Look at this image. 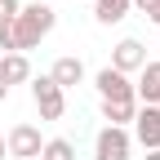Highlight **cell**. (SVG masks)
Listing matches in <instances>:
<instances>
[{
    "label": "cell",
    "instance_id": "6da1fadb",
    "mask_svg": "<svg viewBox=\"0 0 160 160\" xmlns=\"http://www.w3.org/2000/svg\"><path fill=\"white\" fill-rule=\"evenodd\" d=\"M53 22H58V9L53 5H40V0H36V5H22L18 18H13V45H18V53L36 49L40 40L53 31Z\"/></svg>",
    "mask_w": 160,
    "mask_h": 160
},
{
    "label": "cell",
    "instance_id": "7a4b0ae2",
    "mask_svg": "<svg viewBox=\"0 0 160 160\" xmlns=\"http://www.w3.org/2000/svg\"><path fill=\"white\" fill-rule=\"evenodd\" d=\"M31 102H36L40 120H62V111H67V93L58 89L49 76H31Z\"/></svg>",
    "mask_w": 160,
    "mask_h": 160
},
{
    "label": "cell",
    "instance_id": "3957f363",
    "mask_svg": "<svg viewBox=\"0 0 160 160\" xmlns=\"http://www.w3.org/2000/svg\"><path fill=\"white\" fill-rule=\"evenodd\" d=\"M93 89H98V102H138L133 98V80L120 76L116 67H102L93 76Z\"/></svg>",
    "mask_w": 160,
    "mask_h": 160
},
{
    "label": "cell",
    "instance_id": "277c9868",
    "mask_svg": "<svg viewBox=\"0 0 160 160\" xmlns=\"http://www.w3.org/2000/svg\"><path fill=\"white\" fill-rule=\"evenodd\" d=\"M129 151H133L129 129H111V125L98 129V138H93V160H129Z\"/></svg>",
    "mask_w": 160,
    "mask_h": 160
},
{
    "label": "cell",
    "instance_id": "5b68a950",
    "mask_svg": "<svg viewBox=\"0 0 160 160\" xmlns=\"http://www.w3.org/2000/svg\"><path fill=\"white\" fill-rule=\"evenodd\" d=\"M40 147H45V138H40L36 125H13L5 133V151L18 160H40Z\"/></svg>",
    "mask_w": 160,
    "mask_h": 160
},
{
    "label": "cell",
    "instance_id": "8992f818",
    "mask_svg": "<svg viewBox=\"0 0 160 160\" xmlns=\"http://www.w3.org/2000/svg\"><path fill=\"white\" fill-rule=\"evenodd\" d=\"M129 138H133L142 151H160V107H138Z\"/></svg>",
    "mask_w": 160,
    "mask_h": 160
},
{
    "label": "cell",
    "instance_id": "52a82bcc",
    "mask_svg": "<svg viewBox=\"0 0 160 160\" xmlns=\"http://www.w3.org/2000/svg\"><path fill=\"white\" fill-rule=\"evenodd\" d=\"M107 67H116L120 76H138V71L147 67V49H142V40L125 36V40L116 45V53H111V62H107Z\"/></svg>",
    "mask_w": 160,
    "mask_h": 160
},
{
    "label": "cell",
    "instance_id": "ba28073f",
    "mask_svg": "<svg viewBox=\"0 0 160 160\" xmlns=\"http://www.w3.org/2000/svg\"><path fill=\"white\" fill-rule=\"evenodd\" d=\"M133 98H138V107H160V58H147V67L138 71Z\"/></svg>",
    "mask_w": 160,
    "mask_h": 160
},
{
    "label": "cell",
    "instance_id": "9c48e42d",
    "mask_svg": "<svg viewBox=\"0 0 160 160\" xmlns=\"http://www.w3.org/2000/svg\"><path fill=\"white\" fill-rule=\"evenodd\" d=\"M31 80V62H27V53H5L0 58V85L13 89V85H27Z\"/></svg>",
    "mask_w": 160,
    "mask_h": 160
},
{
    "label": "cell",
    "instance_id": "30bf717a",
    "mask_svg": "<svg viewBox=\"0 0 160 160\" xmlns=\"http://www.w3.org/2000/svg\"><path fill=\"white\" fill-rule=\"evenodd\" d=\"M49 80H53V85L58 89H71V85H80V80H85V62H80V58L76 53H67V58H58V62H53V71H49Z\"/></svg>",
    "mask_w": 160,
    "mask_h": 160
},
{
    "label": "cell",
    "instance_id": "8fae6325",
    "mask_svg": "<svg viewBox=\"0 0 160 160\" xmlns=\"http://www.w3.org/2000/svg\"><path fill=\"white\" fill-rule=\"evenodd\" d=\"M98 111H102V120L111 129H129L138 116V102H98Z\"/></svg>",
    "mask_w": 160,
    "mask_h": 160
},
{
    "label": "cell",
    "instance_id": "7c38bea8",
    "mask_svg": "<svg viewBox=\"0 0 160 160\" xmlns=\"http://www.w3.org/2000/svg\"><path fill=\"white\" fill-rule=\"evenodd\" d=\"M129 0H93V18H98V22H102V27H116V22H125V18H129Z\"/></svg>",
    "mask_w": 160,
    "mask_h": 160
},
{
    "label": "cell",
    "instance_id": "4fadbf2b",
    "mask_svg": "<svg viewBox=\"0 0 160 160\" xmlns=\"http://www.w3.org/2000/svg\"><path fill=\"white\" fill-rule=\"evenodd\" d=\"M40 160H76V142L71 138H45Z\"/></svg>",
    "mask_w": 160,
    "mask_h": 160
},
{
    "label": "cell",
    "instance_id": "5bb4252c",
    "mask_svg": "<svg viewBox=\"0 0 160 160\" xmlns=\"http://www.w3.org/2000/svg\"><path fill=\"white\" fill-rule=\"evenodd\" d=\"M18 9H22L18 0H0V22H13V18H18Z\"/></svg>",
    "mask_w": 160,
    "mask_h": 160
},
{
    "label": "cell",
    "instance_id": "9a60e30c",
    "mask_svg": "<svg viewBox=\"0 0 160 160\" xmlns=\"http://www.w3.org/2000/svg\"><path fill=\"white\" fill-rule=\"evenodd\" d=\"M129 5H133V9H138V13H151V9H156V5H160V0H129Z\"/></svg>",
    "mask_w": 160,
    "mask_h": 160
},
{
    "label": "cell",
    "instance_id": "2e32d148",
    "mask_svg": "<svg viewBox=\"0 0 160 160\" xmlns=\"http://www.w3.org/2000/svg\"><path fill=\"white\" fill-rule=\"evenodd\" d=\"M147 18H151V27H160V5H156V9H151Z\"/></svg>",
    "mask_w": 160,
    "mask_h": 160
},
{
    "label": "cell",
    "instance_id": "e0dca14e",
    "mask_svg": "<svg viewBox=\"0 0 160 160\" xmlns=\"http://www.w3.org/2000/svg\"><path fill=\"white\" fill-rule=\"evenodd\" d=\"M5 156H9V151H5V133H0V160H5Z\"/></svg>",
    "mask_w": 160,
    "mask_h": 160
},
{
    "label": "cell",
    "instance_id": "ac0fdd59",
    "mask_svg": "<svg viewBox=\"0 0 160 160\" xmlns=\"http://www.w3.org/2000/svg\"><path fill=\"white\" fill-rule=\"evenodd\" d=\"M142 160H160V151H147V156H142Z\"/></svg>",
    "mask_w": 160,
    "mask_h": 160
},
{
    "label": "cell",
    "instance_id": "d6986e66",
    "mask_svg": "<svg viewBox=\"0 0 160 160\" xmlns=\"http://www.w3.org/2000/svg\"><path fill=\"white\" fill-rule=\"evenodd\" d=\"M5 98H9V89H5V85H0V102H5Z\"/></svg>",
    "mask_w": 160,
    "mask_h": 160
}]
</instances>
